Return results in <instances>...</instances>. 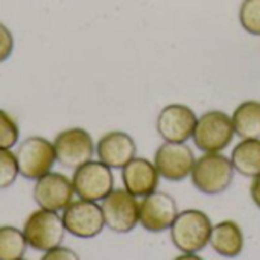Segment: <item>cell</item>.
Listing matches in <instances>:
<instances>
[{
    "label": "cell",
    "instance_id": "1",
    "mask_svg": "<svg viewBox=\"0 0 260 260\" xmlns=\"http://www.w3.org/2000/svg\"><path fill=\"white\" fill-rule=\"evenodd\" d=\"M212 229V219L206 212L187 209L177 215L169 229V236L180 253H200L209 247Z\"/></svg>",
    "mask_w": 260,
    "mask_h": 260
},
{
    "label": "cell",
    "instance_id": "2",
    "mask_svg": "<svg viewBox=\"0 0 260 260\" xmlns=\"http://www.w3.org/2000/svg\"><path fill=\"white\" fill-rule=\"evenodd\" d=\"M235 174L230 157L222 152H206L197 158L189 178L200 193L216 197L232 186Z\"/></svg>",
    "mask_w": 260,
    "mask_h": 260
},
{
    "label": "cell",
    "instance_id": "3",
    "mask_svg": "<svg viewBox=\"0 0 260 260\" xmlns=\"http://www.w3.org/2000/svg\"><path fill=\"white\" fill-rule=\"evenodd\" d=\"M236 137L232 116L221 110H210L198 116L192 136L195 146L203 152H224Z\"/></svg>",
    "mask_w": 260,
    "mask_h": 260
},
{
    "label": "cell",
    "instance_id": "4",
    "mask_svg": "<svg viewBox=\"0 0 260 260\" xmlns=\"http://www.w3.org/2000/svg\"><path fill=\"white\" fill-rule=\"evenodd\" d=\"M23 233L32 250L46 253L62 244L66 229L58 212L38 209L26 218Z\"/></svg>",
    "mask_w": 260,
    "mask_h": 260
},
{
    "label": "cell",
    "instance_id": "5",
    "mask_svg": "<svg viewBox=\"0 0 260 260\" xmlns=\"http://www.w3.org/2000/svg\"><path fill=\"white\" fill-rule=\"evenodd\" d=\"M15 158L20 175L26 180L35 181L49 174L56 163L53 142L41 136H30L18 145Z\"/></svg>",
    "mask_w": 260,
    "mask_h": 260
},
{
    "label": "cell",
    "instance_id": "6",
    "mask_svg": "<svg viewBox=\"0 0 260 260\" xmlns=\"http://www.w3.org/2000/svg\"><path fill=\"white\" fill-rule=\"evenodd\" d=\"M72 184L79 200L99 203L114 189L113 169L99 160H90L73 169Z\"/></svg>",
    "mask_w": 260,
    "mask_h": 260
},
{
    "label": "cell",
    "instance_id": "7",
    "mask_svg": "<svg viewBox=\"0 0 260 260\" xmlns=\"http://www.w3.org/2000/svg\"><path fill=\"white\" fill-rule=\"evenodd\" d=\"M140 201L126 189H113L108 197L101 201L105 227L117 235L131 233L139 225Z\"/></svg>",
    "mask_w": 260,
    "mask_h": 260
},
{
    "label": "cell",
    "instance_id": "8",
    "mask_svg": "<svg viewBox=\"0 0 260 260\" xmlns=\"http://www.w3.org/2000/svg\"><path fill=\"white\" fill-rule=\"evenodd\" d=\"M53 148L56 152V161L67 169L79 168L93 160V155L96 154V145L91 134L81 126H72L56 134Z\"/></svg>",
    "mask_w": 260,
    "mask_h": 260
},
{
    "label": "cell",
    "instance_id": "9",
    "mask_svg": "<svg viewBox=\"0 0 260 260\" xmlns=\"http://www.w3.org/2000/svg\"><path fill=\"white\" fill-rule=\"evenodd\" d=\"M61 218L66 233L79 239H93L105 229L101 204L93 201H72L62 210Z\"/></svg>",
    "mask_w": 260,
    "mask_h": 260
},
{
    "label": "cell",
    "instance_id": "10",
    "mask_svg": "<svg viewBox=\"0 0 260 260\" xmlns=\"http://www.w3.org/2000/svg\"><path fill=\"white\" fill-rule=\"evenodd\" d=\"M152 161L163 180L180 183L190 177L197 157L187 143L163 142L157 148Z\"/></svg>",
    "mask_w": 260,
    "mask_h": 260
},
{
    "label": "cell",
    "instance_id": "11",
    "mask_svg": "<svg viewBox=\"0 0 260 260\" xmlns=\"http://www.w3.org/2000/svg\"><path fill=\"white\" fill-rule=\"evenodd\" d=\"M197 122V113L186 104H168L158 113L155 128L163 142L186 143L192 139Z\"/></svg>",
    "mask_w": 260,
    "mask_h": 260
},
{
    "label": "cell",
    "instance_id": "12",
    "mask_svg": "<svg viewBox=\"0 0 260 260\" xmlns=\"http://www.w3.org/2000/svg\"><path fill=\"white\" fill-rule=\"evenodd\" d=\"M180 213L175 198L166 192L155 190L140 200L139 224L149 233L168 232Z\"/></svg>",
    "mask_w": 260,
    "mask_h": 260
},
{
    "label": "cell",
    "instance_id": "13",
    "mask_svg": "<svg viewBox=\"0 0 260 260\" xmlns=\"http://www.w3.org/2000/svg\"><path fill=\"white\" fill-rule=\"evenodd\" d=\"M34 201L40 209L62 212L75 198V189L72 180L59 172H49L35 180Z\"/></svg>",
    "mask_w": 260,
    "mask_h": 260
},
{
    "label": "cell",
    "instance_id": "14",
    "mask_svg": "<svg viewBox=\"0 0 260 260\" xmlns=\"http://www.w3.org/2000/svg\"><path fill=\"white\" fill-rule=\"evenodd\" d=\"M98 160L111 169H122L137 157L136 140L125 131H110L96 143Z\"/></svg>",
    "mask_w": 260,
    "mask_h": 260
},
{
    "label": "cell",
    "instance_id": "15",
    "mask_svg": "<svg viewBox=\"0 0 260 260\" xmlns=\"http://www.w3.org/2000/svg\"><path fill=\"white\" fill-rule=\"evenodd\" d=\"M122 183L123 189H126L136 198H145L155 190H158L160 174L154 165V161L145 157H134L126 166L122 169Z\"/></svg>",
    "mask_w": 260,
    "mask_h": 260
},
{
    "label": "cell",
    "instance_id": "16",
    "mask_svg": "<svg viewBox=\"0 0 260 260\" xmlns=\"http://www.w3.org/2000/svg\"><path fill=\"white\" fill-rule=\"evenodd\" d=\"M209 247L224 259L239 257L245 247V236L241 225L233 219H224L213 224Z\"/></svg>",
    "mask_w": 260,
    "mask_h": 260
},
{
    "label": "cell",
    "instance_id": "17",
    "mask_svg": "<svg viewBox=\"0 0 260 260\" xmlns=\"http://www.w3.org/2000/svg\"><path fill=\"white\" fill-rule=\"evenodd\" d=\"M230 161L236 174L254 178L260 174V139H241L232 151Z\"/></svg>",
    "mask_w": 260,
    "mask_h": 260
},
{
    "label": "cell",
    "instance_id": "18",
    "mask_svg": "<svg viewBox=\"0 0 260 260\" xmlns=\"http://www.w3.org/2000/svg\"><path fill=\"white\" fill-rule=\"evenodd\" d=\"M235 133L239 139H260V101L241 102L232 114Z\"/></svg>",
    "mask_w": 260,
    "mask_h": 260
},
{
    "label": "cell",
    "instance_id": "19",
    "mask_svg": "<svg viewBox=\"0 0 260 260\" xmlns=\"http://www.w3.org/2000/svg\"><path fill=\"white\" fill-rule=\"evenodd\" d=\"M27 247L23 230L14 225L0 227V260L23 259Z\"/></svg>",
    "mask_w": 260,
    "mask_h": 260
},
{
    "label": "cell",
    "instance_id": "20",
    "mask_svg": "<svg viewBox=\"0 0 260 260\" xmlns=\"http://www.w3.org/2000/svg\"><path fill=\"white\" fill-rule=\"evenodd\" d=\"M239 23L250 35L260 37V0H242L239 6Z\"/></svg>",
    "mask_w": 260,
    "mask_h": 260
},
{
    "label": "cell",
    "instance_id": "21",
    "mask_svg": "<svg viewBox=\"0 0 260 260\" xmlns=\"http://www.w3.org/2000/svg\"><path fill=\"white\" fill-rule=\"evenodd\" d=\"M18 175L20 172L15 152L6 148H0V190L11 187Z\"/></svg>",
    "mask_w": 260,
    "mask_h": 260
},
{
    "label": "cell",
    "instance_id": "22",
    "mask_svg": "<svg viewBox=\"0 0 260 260\" xmlns=\"http://www.w3.org/2000/svg\"><path fill=\"white\" fill-rule=\"evenodd\" d=\"M20 139V128L15 119L5 110L0 108V148L11 149Z\"/></svg>",
    "mask_w": 260,
    "mask_h": 260
},
{
    "label": "cell",
    "instance_id": "23",
    "mask_svg": "<svg viewBox=\"0 0 260 260\" xmlns=\"http://www.w3.org/2000/svg\"><path fill=\"white\" fill-rule=\"evenodd\" d=\"M14 52V35L11 29L0 21V64L9 59Z\"/></svg>",
    "mask_w": 260,
    "mask_h": 260
},
{
    "label": "cell",
    "instance_id": "24",
    "mask_svg": "<svg viewBox=\"0 0 260 260\" xmlns=\"http://www.w3.org/2000/svg\"><path fill=\"white\" fill-rule=\"evenodd\" d=\"M40 260H81V257L72 248L59 245V247H55V248L46 251Z\"/></svg>",
    "mask_w": 260,
    "mask_h": 260
},
{
    "label": "cell",
    "instance_id": "25",
    "mask_svg": "<svg viewBox=\"0 0 260 260\" xmlns=\"http://www.w3.org/2000/svg\"><path fill=\"white\" fill-rule=\"evenodd\" d=\"M250 195H251V200H253V203L256 204V207L260 209V174L257 177L251 178Z\"/></svg>",
    "mask_w": 260,
    "mask_h": 260
},
{
    "label": "cell",
    "instance_id": "26",
    "mask_svg": "<svg viewBox=\"0 0 260 260\" xmlns=\"http://www.w3.org/2000/svg\"><path fill=\"white\" fill-rule=\"evenodd\" d=\"M172 260H204L198 253H181L180 256H177Z\"/></svg>",
    "mask_w": 260,
    "mask_h": 260
},
{
    "label": "cell",
    "instance_id": "27",
    "mask_svg": "<svg viewBox=\"0 0 260 260\" xmlns=\"http://www.w3.org/2000/svg\"><path fill=\"white\" fill-rule=\"evenodd\" d=\"M20 260H26V259H20Z\"/></svg>",
    "mask_w": 260,
    "mask_h": 260
}]
</instances>
